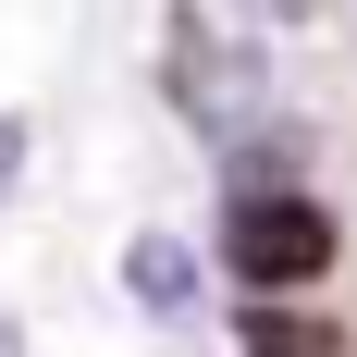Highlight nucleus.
Instances as JSON below:
<instances>
[{
  "label": "nucleus",
  "mask_w": 357,
  "mask_h": 357,
  "mask_svg": "<svg viewBox=\"0 0 357 357\" xmlns=\"http://www.w3.org/2000/svg\"><path fill=\"white\" fill-rule=\"evenodd\" d=\"M160 86L222 160H259V123H271V62H259V37H234L222 13L185 0L173 25H160Z\"/></svg>",
  "instance_id": "obj_1"
},
{
  "label": "nucleus",
  "mask_w": 357,
  "mask_h": 357,
  "mask_svg": "<svg viewBox=\"0 0 357 357\" xmlns=\"http://www.w3.org/2000/svg\"><path fill=\"white\" fill-rule=\"evenodd\" d=\"M222 259H234V284L259 296H296L333 271V210L308 185H234V210H222Z\"/></svg>",
  "instance_id": "obj_2"
},
{
  "label": "nucleus",
  "mask_w": 357,
  "mask_h": 357,
  "mask_svg": "<svg viewBox=\"0 0 357 357\" xmlns=\"http://www.w3.org/2000/svg\"><path fill=\"white\" fill-rule=\"evenodd\" d=\"M123 296H136L148 321H197L210 308V259L185 247L173 222H148V234H123Z\"/></svg>",
  "instance_id": "obj_3"
},
{
  "label": "nucleus",
  "mask_w": 357,
  "mask_h": 357,
  "mask_svg": "<svg viewBox=\"0 0 357 357\" xmlns=\"http://www.w3.org/2000/svg\"><path fill=\"white\" fill-rule=\"evenodd\" d=\"M13 185H25V123L0 111V197H13Z\"/></svg>",
  "instance_id": "obj_4"
},
{
  "label": "nucleus",
  "mask_w": 357,
  "mask_h": 357,
  "mask_svg": "<svg viewBox=\"0 0 357 357\" xmlns=\"http://www.w3.org/2000/svg\"><path fill=\"white\" fill-rule=\"evenodd\" d=\"M247 13H284V25H296V13H321V0H247Z\"/></svg>",
  "instance_id": "obj_5"
},
{
  "label": "nucleus",
  "mask_w": 357,
  "mask_h": 357,
  "mask_svg": "<svg viewBox=\"0 0 357 357\" xmlns=\"http://www.w3.org/2000/svg\"><path fill=\"white\" fill-rule=\"evenodd\" d=\"M0 357H25V333H13V321H0Z\"/></svg>",
  "instance_id": "obj_6"
}]
</instances>
